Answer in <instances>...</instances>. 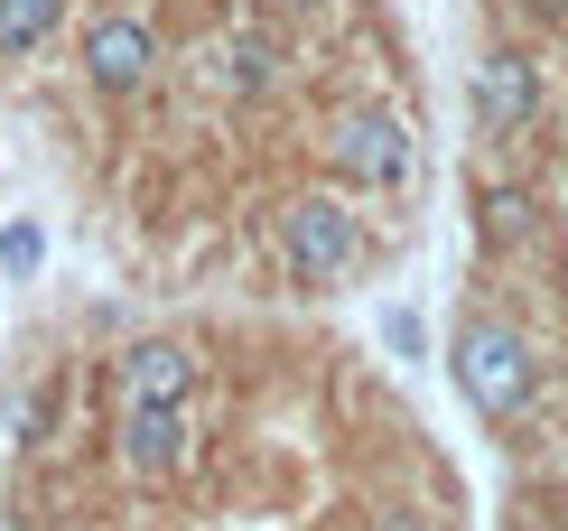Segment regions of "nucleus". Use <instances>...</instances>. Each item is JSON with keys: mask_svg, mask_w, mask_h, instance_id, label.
<instances>
[{"mask_svg": "<svg viewBox=\"0 0 568 531\" xmlns=\"http://www.w3.org/2000/svg\"><path fill=\"white\" fill-rule=\"evenodd\" d=\"M447 373H457V392H466V410H476L485 429L531 420V401H540V345H531V327L494 318V308H466V318H457V335H447Z\"/></svg>", "mask_w": 568, "mask_h": 531, "instance_id": "1", "label": "nucleus"}, {"mask_svg": "<svg viewBox=\"0 0 568 531\" xmlns=\"http://www.w3.org/2000/svg\"><path fill=\"white\" fill-rule=\"evenodd\" d=\"M271 252L298 289H336L364 271V214H354L345 187H298V197L271 206Z\"/></svg>", "mask_w": 568, "mask_h": 531, "instance_id": "2", "label": "nucleus"}, {"mask_svg": "<svg viewBox=\"0 0 568 531\" xmlns=\"http://www.w3.org/2000/svg\"><path fill=\"white\" fill-rule=\"evenodd\" d=\"M317 159H326V178L345 197H383V187H400L419 168V140H410V122L392 103H345V112H326Z\"/></svg>", "mask_w": 568, "mask_h": 531, "instance_id": "3", "label": "nucleus"}, {"mask_svg": "<svg viewBox=\"0 0 568 531\" xmlns=\"http://www.w3.org/2000/svg\"><path fill=\"white\" fill-rule=\"evenodd\" d=\"M75 66H84V84L103 93V103H140V93L159 84V66H169L159 19L131 10V0H103V10L75 29Z\"/></svg>", "mask_w": 568, "mask_h": 531, "instance_id": "4", "label": "nucleus"}, {"mask_svg": "<svg viewBox=\"0 0 568 531\" xmlns=\"http://www.w3.org/2000/svg\"><path fill=\"white\" fill-rule=\"evenodd\" d=\"M466 112H476L485 140H531L550 122V84H540V57L531 47H485L476 76H466Z\"/></svg>", "mask_w": 568, "mask_h": 531, "instance_id": "5", "label": "nucleus"}, {"mask_svg": "<svg viewBox=\"0 0 568 531\" xmlns=\"http://www.w3.org/2000/svg\"><path fill=\"white\" fill-rule=\"evenodd\" d=\"M290 84V38L262 29V19H243V29H215L196 47V93H215V103H271V93Z\"/></svg>", "mask_w": 568, "mask_h": 531, "instance_id": "6", "label": "nucleus"}, {"mask_svg": "<svg viewBox=\"0 0 568 531\" xmlns=\"http://www.w3.org/2000/svg\"><path fill=\"white\" fill-rule=\"evenodd\" d=\"M466 197H476V243L494 261H513V271H523V261H550V206H540V187L504 178V168L485 159Z\"/></svg>", "mask_w": 568, "mask_h": 531, "instance_id": "7", "label": "nucleus"}, {"mask_svg": "<svg viewBox=\"0 0 568 531\" xmlns=\"http://www.w3.org/2000/svg\"><path fill=\"white\" fill-rule=\"evenodd\" d=\"M112 457H122V475L131 485H178L186 467H196V401H178V410H122L112 401Z\"/></svg>", "mask_w": 568, "mask_h": 531, "instance_id": "8", "label": "nucleus"}, {"mask_svg": "<svg viewBox=\"0 0 568 531\" xmlns=\"http://www.w3.org/2000/svg\"><path fill=\"white\" fill-rule=\"evenodd\" d=\"M196 345L186 335H131L122 354H112V401L122 410H178L196 401Z\"/></svg>", "mask_w": 568, "mask_h": 531, "instance_id": "9", "label": "nucleus"}, {"mask_svg": "<svg viewBox=\"0 0 568 531\" xmlns=\"http://www.w3.org/2000/svg\"><path fill=\"white\" fill-rule=\"evenodd\" d=\"M57 29H65V0H0V66L57 47Z\"/></svg>", "mask_w": 568, "mask_h": 531, "instance_id": "10", "label": "nucleus"}, {"mask_svg": "<svg viewBox=\"0 0 568 531\" xmlns=\"http://www.w3.org/2000/svg\"><path fill=\"white\" fill-rule=\"evenodd\" d=\"M65 429V373H38L29 392H19V448L47 457V439Z\"/></svg>", "mask_w": 568, "mask_h": 531, "instance_id": "11", "label": "nucleus"}, {"mask_svg": "<svg viewBox=\"0 0 568 531\" xmlns=\"http://www.w3.org/2000/svg\"><path fill=\"white\" fill-rule=\"evenodd\" d=\"M38 261H47V233H38V224H0V271H10V280H38Z\"/></svg>", "mask_w": 568, "mask_h": 531, "instance_id": "12", "label": "nucleus"}, {"mask_svg": "<svg viewBox=\"0 0 568 531\" xmlns=\"http://www.w3.org/2000/svg\"><path fill=\"white\" fill-rule=\"evenodd\" d=\"M383 335H392V354H419V318H410V308H392Z\"/></svg>", "mask_w": 568, "mask_h": 531, "instance_id": "13", "label": "nucleus"}, {"mask_svg": "<svg viewBox=\"0 0 568 531\" xmlns=\"http://www.w3.org/2000/svg\"><path fill=\"white\" fill-rule=\"evenodd\" d=\"M513 10H523L531 29H568V0H513Z\"/></svg>", "mask_w": 568, "mask_h": 531, "instance_id": "14", "label": "nucleus"}, {"mask_svg": "<svg viewBox=\"0 0 568 531\" xmlns=\"http://www.w3.org/2000/svg\"><path fill=\"white\" fill-rule=\"evenodd\" d=\"M271 10H280V19H307V10H326V0H271Z\"/></svg>", "mask_w": 568, "mask_h": 531, "instance_id": "15", "label": "nucleus"}, {"mask_svg": "<svg viewBox=\"0 0 568 531\" xmlns=\"http://www.w3.org/2000/svg\"><path fill=\"white\" fill-rule=\"evenodd\" d=\"M0 224H10V214H0Z\"/></svg>", "mask_w": 568, "mask_h": 531, "instance_id": "16", "label": "nucleus"}]
</instances>
